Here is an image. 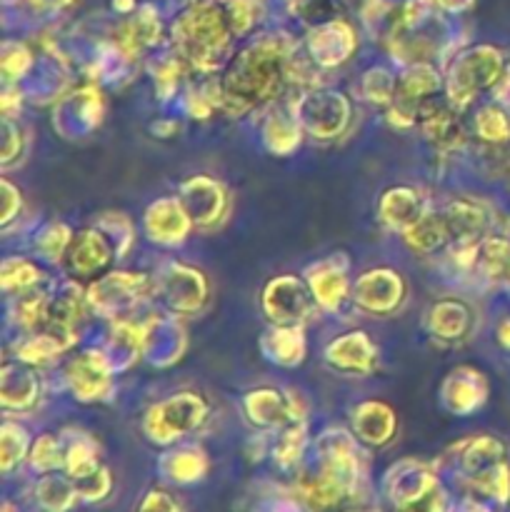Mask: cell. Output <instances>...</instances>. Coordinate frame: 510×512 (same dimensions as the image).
<instances>
[{
  "mask_svg": "<svg viewBox=\"0 0 510 512\" xmlns=\"http://www.w3.org/2000/svg\"><path fill=\"white\" fill-rule=\"evenodd\" d=\"M160 40V18L150 5H143L125 23H120L113 33L115 50L123 58H138L145 50L153 48Z\"/></svg>",
  "mask_w": 510,
  "mask_h": 512,
  "instance_id": "cell-18",
  "label": "cell"
},
{
  "mask_svg": "<svg viewBox=\"0 0 510 512\" xmlns=\"http://www.w3.org/2000/svg\"><path fill=\"white\" fill-rule=\"evenodd\" d=\"M405 283L395 270L375 268L360 275L353 285V300L360 310L373 315H388L403 303Z\"/></svg>",
  "mask_w": 510,
  "mask_h": 512,
  "instance_id": "cell-7",
  "label": "cell"
},
{
  "mask_svg": "<svg viewBox=\"0 0 510 512\" xmlns=\"http://www.w3.org/2000/svg\"><path fill=\"white\" fill-rule=\"evenodd\" d=\"M145 233L158 245H178L188 238L193 220L178 198H160L145 210Z\"/></svg>",
  "mask_w": 510,
  "mask_h": 512,
  "instance_id": "cell-14",
  "label": "cell"
},
{
  "mask_svg": "<svg viewBox=\"0 0 510 512\" xmlns=\"http://www.w3.org/2000/svg\"><path fill=\"white\" fill-rule=\"evenodd\" d=\"M233 35H245L263 13V0H220Z\"/></svg>",
  "mask_w": 510,
  "mask_h": 512,
  "instance_id": "cell-37",
  "label": "cell"
},
{
  "mask_svg": "<svg viewBox=\"0 0 510 512\" xmlns=\"http://www.w3.org/2000/svg\"><path fill=\"white\" fill-rule=\"evenodd\" d=\"M493 95H495V103L503 105L505 110H510V65L505 68L503 78H500L498 85L493 88Z\"/></svg>",
  "mask_w": 510,
  "mask_h": 512,
  "instance_id": "cell-49",
  "label": "cell"
},
{
  "mask_svg": "<svg viewBox=\"0 0 510 512\" xmlns=\"http://www.w3.org/2000/svg\"><path fill=\"white\" fill-rule=\"evenodd\" d=\"M30 465L40 473H50V470L65 465V450L60 448V440L55 435H40L30 445Z\"/></svg>",
  "mask_w": 510,
  "mask_h": 512,
  "instance_id": "cell-38",
  "label": "cell"
},
{
  "mask_svg": "<svg viewBox=\"0 0 510 512\" xmlns=\"http://www.w3.org/2000/svg\"><path fill=\"white\" fill-rule=\"evenodd\" d=\"M20 213V190L10 180H3V225Z\"/></svg>",
  "mask_w": 510,
  "mask_h": 512,
  "instance_id": "cell-46",
  "label": "cell"
},
{
  "mask_svg": "<svg viewBox=\"0 0 510 512\" xmlns=\"http://www.w3.org/2000/svg\"><path fill=\"white\" fill-rule=\"evenodd\" d=\"M113 5L120 13H130V10L135 8V0H113Z\"/></svg>",
  "mask_w": 510,
  "mask_h": 512,
  "instance_id": "cell-52",
  "label": "cell"
},
{
  "mask_svg": "<svg viewBox=\"0 0 510 512\" xmlns=\"http://www.w3.org/2000/svg\"><path fill=\"white\" fill-rule=\"evenodd\" d=\"M20 153H23V130L13 120L3 118V165L20 158Z\"/></svg>",
  "mask_w": 510,
  "mask_h": 512,
  "instance_id": "cell-45",
  "label": "cell"
},
{
  "mask_svg": "<svg viewBox=\"0 0 510 512\" xmlns=\"http://www.w3.org/2000/svg\"><path fill=\"white\" fill-rule=\"evenodd\" d=\"M433 3L440 5V8H445V10H463V8H468L470 0H433Z\"/></svg>",
  "mask_w": 510,
  "mask_h": 512,
  "instance_id": "cell-51",
  "label": "cell"
},
{
  "mask_svg": "<svg viewBox=\"0 0 510 512\" xmlns=\"http://www.w3.org/2000/svg\"><path fill=\"white\" fill-rule=\"evenodd\" d=\"M353 433L355 438L363 440L365 445H380L390 443L395 435V413L388 403L383 400H365L358 408H353Z\"/></svg>",
  "mask_w": 510,
  "mask_h": 512,
  "instance_id": "cell-19",
  "label": "cell"
},
{
  "mask_svg": "<svg viewBox=\"0 0 510 512\" xmlns=\"http://www.w3.org/2000/svg\"><path fill=\"white\" fill-rule=\"evenodd\" d=\"M3 512H13V510H10V505H5V508H3Z\"/></svg>",
  "mask_w": 510,
  "mask_h": 512,
  "instance_id": "cell-54",
  "label": "cell"
},
{
  "mask_svg": "<svg viewBox=\"0 0 510 512\" xmlns=\"http://www.w3.org/2000/svg\"><path fill=\"white\" fill-rule=\"evenodd\" d=\"M138 512H178V505L173 503V498L160 490H153V493L145 495L143 505H140Z\"/></svg>",
  "mask_w": 510,
  "mask_h": 512,
  "instance_id": "cell-47",
  "label": "cell"
},
{
  "mask_svg": "<svg viewBox=\"0 0 510 512\" xmlns=\"http://www.w3.org/2000/svg\"><path fill=\"white\" fill-rule=\"evenodd\" d=\"M505 63L503 53L493 45H475L455 55L445 75V95L453 108H465L483 90H493L503 78Z\"/></svg>",
  "mask_w": 510,
  "mask_h": 512,
  "instance_id": "cell-3",
  "label": "cell"
},
{
  "mask_svg": "<svg viewBox=\"0 0 510 512\" xmlns=\"http://www.w3.org/2000/svg\"><path fill=\"white\" fill-rule=\"evenodd\" d=\"M450 375H453V378L445 380L443 385V398L445 405H448L453 413L468 415L485 403L488 388H485V380L480 378V373H475V370L470 368H460L453 370Z\"/></svg>",
  "mask_w": 510,
  "mask_h": 512,
  "instance_id": "cell-23",
  "label": "cell"
},
{
  "mask_svg": "<svg viewBox=\"0 0 510 512\" xmlns=\"http://www.w3.org/2000/svg\"><path fill=\"white\" fill-rule=\"evenodd\" d=\"M445 510H448V500H445V493L440 490L438 483H433L428 490H423L418 498L400 505V512H445Z\"/></svg>",
  "mask_w": 510,
  "mask_h": 512,
  "instance_id": "cell-44",
  "label": "cell"
},
{
  "mask_svg": "<svg viewBox=\"0 0 510 512\" xmlns=\"http://www.w3.org/2000/svg\"><path fill=\"white\" fill-rule=\"evenodd\" d=\"M308 48L318 68H335L355 50V35L343 20H328L310 33Z\"/></svg>",
  "mask_w": 510,
  "mask_h": 512,
  "instance_id": "cell-17",
  "label": "cell"
},
{
  "mask_svg": "<svg viewBox=\"0 0 510 512\" xmlns=\"http://www.w3.org/2000/svg\"><path fill=\"white\" fill-rule=\"evenodd\" d=\"M260 348H263L265 358L268 360L285 365V368H293V365L303 363L305 358L303 328H300V325H275V328L268 330L265 338L260 340Z\"/></svg>",
  "mask_w": 510,
  "mask_h": 512,
  "instance_id": "cell-25",
  "label": "cell"
},
{
  "mask_svg": "<svg viewBox=\"0 0 510 512\" xmlns=\"http://www.w3.org/2000/svg\"><path fill=\"white\" fill-rule=\"evenodd\" d=\"M65 383L75 398L83 403H95V400L108 398L113 390V368L103 353H83L68 363Z\"/></svg>",
  "mask_w": 510,
  "mask_h": 512,
  "instance_id": "cell-10",
  "label": "cell"
},
{
  "mask_svg": "<svg viewBox=\"0 0 510 512\" xmlns=\"http://www.w3.org/2000/svg\"><path fill=\"white\" fill-rule=\"evenodd\" d=\"M425 325L433 338L443 340V343H458L473 328V310L460 300H438L428 310Z\"/></svg>",
  "mask_w": 510,
  "mask_h": 512,
  "instance_id": "cell-20",
  "label": "cell"
},
{
  "mask_svg": "<svg viewBox=\"0 0 510 512\" xmlns=\"http://www.w3.org/2000/svg\"><path fill=\"white\" fill-rule=\"evenodd\" d=\"M418 125L425 140L438 153H455L465 145V125L460 120L458 108H453L450 103H438L435 98L428 100L418 110Z\"/></svg>",
  "mask_w": 510,
  "mask_h": 512,
  "instance_id": "cell-11",
  "label": "cell"
},
{
  "mask_svg": "<svg viewBox=\"0 0 510 512\" xmlns=\"http://www.w3.org/2000/svg\"><path fill=\"white\" fill-rule=\"evenodd\" d=\"M30 63H33V55L25 45L20 43H5L3 45V75H5V83L10 80H18L28 73Z\"/></svg>",
  "mask_w": 510,
  "mask_h": 512,
  "instance_id": "cell-42",
  "label": "cell"
},
{
  "mask_svg": "<svg viewBox=\"0 0 510 512\" xmlns=\"http://www.w3.org/2000/svg\"><path fill=\"white\" fill-rule=\"evenodd\" d=\"M293 110L303 130H308L313 138L320 140L338 138L350 123L348 98L343 93H335V90H310V93L293 100Z\"/></svg>",
  "mask_w": 510,
  "mask_h": 512,
  "instance_id": "cell-5",
  "label": "cell"
},
{
  "mask_svg": "<svg viewBox=\"0 0 510 512\" xmlns=\"http://www.w3.org/2000/svg\"><path fill=\"white\" fill-rule=\"evenodd\" d=\"M300 138H303V125L295 115L293 103L290 108H275L265 118L263 143L273 155H290L293 150H298Z\"/></svg>",
  "mask_w": 510,
  "mask_h": 512,
  "instance_id": "cell-24",
  "label": "cell"
},
{
  "mask_svg": "<svg viewBox=\"0 0 510 512\" xmlns=\"http://www.w3.org/2000/svg\"><path fill=\"white\" fill-rule=\"evenodd\" d=\"M308 290L320 308L333 313V310H338L340 305L345 303V298H348L350 293L345 268H338L333 260L313 265V268L308 270Z\"/></svg>",
  "mask_w": 510,
  "mask_h": 512,
  "instance_id": "cell-21",
  "label": "cell"
},
{
  "mask_svg": "<svg viewBox=\"0 0 510 512\" xmlns=\"http://www.w3.org/2000/svg\"><path fill=\"white\" fill-rule=\"evenodd\" d=\"M3 290L5 293H10V290H15V293H25V290H33L35 285L43 280V273H40V268L35 263H30V260L25 258H8L3 263Z\"/></svg>",
  "mask_w": 510,
  "mask_h": 512,
  "instance_id": "cell-34",
  "label": "cell"
},
{
  "mask_svg": "<svg viewBox=\"0 0 510 512\" xmlns=\"http://www.w3.org/2000/svg\"><path fill=\"white\" fill-rule=\"evenodd\" d=\"M98 468V448H95L88 435L78 433V438L70 440L68 448H65V470H68L70 478L80 480L85 475L95 473Z\"/></svg>",
  "mask_w": 510,
  "mask_h": 512,
  "instance_id": "cell-29",
  "label": "cell"
},
{
  "mask_svg": "<svg viewBox=\"0 0 510 512\" xmlns=\"http://www.w3.org/2000/svg\"><path fill=\"white\" fill-rule=\"evenodd\" d=\"M178 200L198 228H213L215 223L223 220L225 208H228V195H225L223 185L215 183L208 175H195V178L185 180L180 185Z\"/></svg>",
  "mask_w": 510,
  "mask_h": 512,
  "instance_id": "cell-8",
  "label": "cell"
},
{
  "mask_svg": "<svg viewBox=\"0 0 510 512\" xmlns=\"http://www.w3.org/2000/svg\"><path fill=\"white\" fill-rule=\"evenodd\" d=\"M395 83H398V78L390 75L385 68H370L360 80V93L370 103L390 105L395 98Z\"/></svg>",
  "mask_w": 510,
  "mask_h": 512,
  "instance_id": "cell-36",
  "label": "cell"
},
{
  "mask_svg": "<svg viewBox=\"0 0 510 512\" xmlns=\"http://www.w3.org/2000/svg\"><path fill=\"white\" fill-rule=\"evenodd\" d=\"M243 408L250 423L263 430H283L303 420L298 400L273 388L250 390L243 400Z\"/></svg>",
  "mask_w": 510,
  "mask_h": 512,
  "instance_id": "cell-9",
  "label": "cell"
},
{
  "mask_svg": "<svg viewBox=\"0 0 510 512\" xmlns=\"http://www.w3.org/2000/svg\"><path fill=\"white\" fill-rule=\"evenodd\" d=\"M470 485L475 490H480L488 498L498 500V503H508L510 500V465L508 460L498 465H490V468L480 470L478 475L468 478Z\"/></svg>",
  "mask_w": 510,
  "mask_h": 512,
  "instance_id": "cell-32",
  "label": "cell"
},
{
  "mask_svg": "<svg viewBox=\"0 0 510 512\" xmlns=\"http://www.w3.org/2000/svg\"><path fill=\"white\" fill-rule=\"evenodd\" d=\"M443 218L453 243H480L488 238V230L493 225V213L488 205L473 198H458L448 203Z\"/></svg>",
  "mask_w": 510,
  "mask_h": 512,
  "instance_id": "cell-13",
  "label": "cell"
},
{
  "mask_svg": "<svg viewBox=\"0 0 510 512\" xmlns=\"http://www.w3.org/2000/svg\"><path fill=\"white\" fill-rule=\"evenodd\" d=\"M233 38L228 15L218 0L193 3L175 18L170 28L175 55H180L188 68L203 75H213L223 68Z\"/></svg>",
  "mask_w": 510,
  "mask_h": 512,
  "instance_id": "cell-2",
  "label": "cell"
},
{
  "mask_svg": "<svg viewBox=\"0 0 510 512\" xmlns=\"http://www.w3.org/2000/svg\"><path fill=\"white\" fill-rule=\"evenodd\" d=\"M425 213L423 198H420L418 190L413 188H390L385 190L383 198L378 203V215L390 230H398V233H405L420 215Z\"/></svg>",
  "mask_w": 510,
  "mask_h": 512,
  "instance_id": "cell-22",
  "label": "cell"
},
{
  "mask_svg": "<svg viewBox=\"0 0 510 512\" xmlns=\"http://www.w3.org/2000/svg\"><path fill=\"white\" fill-rule=\"evenodd\" d=\"M403 238H405V243H408L410 250L430 255L448 243L450 233H448V225H445L443 213L438 215V213H428V210H425V213L420 215V218L415 220L408 230H405Z\"/></svg>",
  "mask_w": 510,
  "mask_h": 512,
  "instance_id": "cell-26",
  "label": "cell"
},
{
  "mask_svg": "<svg viewBox=\"0 0 510 512\" xmlns=\"http://www.w3.org/2000/svg\"><path fill=\"white\" fill-rule=\"evenodd\" d=\"M498 340H500V345H503V348L510 350V318H505L503 323L498 325Z\"/></svg>",
  "mask_w": 510,
  "mask_h": 512,
  "instance_id": "cell-50",
  "label": "cell"
},
{
  "mask_svg": "<svg viewBox=\"0 0 510 512\" xmlns=\"http://www.w3.org/2000/svg\"><path fill=\"white\" fill-rule=\"evenodd\" d=\"M0 443H3V470L8 473L25 458V453L30 450V440L18 423H3Z\"/></svg>",
  "mask_w": 510,
  "mask_h": 512,
  "instance_id": "cell-39",
  "label": "cell"
},
{
  "mask_svg": "<svg viewBox=\"0 0 510 512\" xmlns=\"http://www.w3.org/2000/svg\"><path fill=\"white\" fill-rule=\"evenodd\" d=\"M73 240V233H70L68 225L63 223H50L48 228L40 233L38 238V250L50 260H60L68 253V245Z\"/></svg>",
  "mask_w": 510,
  "mask_h": 512,
  "instance_id": "cell-41",
  "label": "cell"
},
{
  "mask_svg": "<svg viewBox=\"0 0 510 512\" xmlns=\"http://www.w3.org/2000/svg\"><path fill=\"white\" fill-rule=\"evenodd\" d=\"M208 418V403L198 393H175L145 413L143 430L153 443L170 445Z\"/></svg>",
  "mask_w": 510,
  "mask_h": 512,
  "instance_id": "cell-4",
  "label": "cell"
},
{
  "mask_svg": "<svg viewBox=\"0 0 510 512\" xmlns=\"http://www.w3.org/2000/svg\"><path fill=\"white\" fill-rule=\"evenodd\" d=\"M185 68H188V65L183 63V58H180V55L158 60V65L153 68V80H155V90L160 93V98H170V95L175 93V88H178Z\"/></svg>",
  "mask_w": 510,
  "mask_h": 512,
  "instance_id": "cell-40",
  "label": "cell"
},
{
  "mask_svg": "<svg viewBox=\"0 0 510 512\" xmlns=\"http://www.w3.org/2000/svg\"><path fill=\"white\" fill-rule=\"evenodd\" d=\"M475 135L488 145H503L510 140V115L503 105H483L473 120Z\"/></svg>",
  "mask_w": 510,
  "mask_h": 512,
  "instance_id": "cell-28",
  "label": "cell"
},
{
  "mask_svg": "<svg viewBox=\"0 0 510 512\" xmlns=\"http://www.w3.org/2000/svg\"><path fill=\"white\" fill-rule=\"evenodd\" d=\"M205 468V455L200 450H178V453H170L163 460V470L173 483H195L198 478H203Z\"/></svg>",
  "mask_w": 510,
  "mask_h": 512,
  "instance_id": "cell-30",
  "label": "cell"
},
{
  "mask_svg": "<svg viewBox=\"0 0 510 512\" xmlns=\"http://www.w3.org/2000/svg\"><path fill=\"white\" fill-rule=\"evenodd\" d=\"M463 512H490V510L483 508V505H478V503H468V508H465Z\"/></svg>",
  "mask_w": 510,
  "mask_h": 512,
  "instance_id": "cell-53",
  "label": "cell"
},
{
  "mask_svg": "<svg viewBox=\"0 0 510 512\" xmlns=\"http://www.w3.org/2000/svg\"><path fill=\"white\" fill-rule=\"evenodd\" d=\"M110 258H113V245L103 230L95 228L73 235L63 260L73 278H93L110 263Z\"/></svg>",
  "mask_w": 510,
  "mask_h": 512,
  "instance_id": "cell-12",
  "label": "cell"
},
{
  "mask_svg": "<svg viewBox=\"0 0 510 512\" xmlns=\"http://www.w3.org/2000/svg\"><path fill=\"white\" fill-rule=\"evenodd\" d=\"M70 345L65 340H60L58 335L50 333H30L23 343L15 345V353L25 363H45V360L55 358L58 353L68 350Z\"/></svg>",
  "mask_w": 510,
  "mask_h": 512,
  "instance_id": "cell-31",
  "label": "cell"
},
{
  "mask_svg": "<svg viewBox=\"0 0 510 512\" xmlns=\"http://www.w3.org/2000/svg\"><path fill=\"white\" fill-rule=\"evenodd\" d=\"M75 488H78V495L83 500H103L105 495L110 493V473L105 468H98L95 473L85 475V478L73 480Z\"/></svg>",
  "mask_w": 510,
  "mask_h": 512,
  "instance_id": "cell-43",
  "label": "cell"
},
{
  "mask_svg": "<svg viewBox=\"0 0 510 512\" xmlns=\"http://www.w3.org/2000/svg\"><path fill=\"white\" fill-rule=\"evenodd\" d=\"M305 448V423L288 425V428L280 430V438L273 448V458L280 468H293L295 463L300 460Z\"/></svg>",
  "mask_w": 510,
  "mask_h": 512,
  "instance_id": "cell-35",
  "label": "cell"
},
{
  "mask_svg": "<svg viewBox=\"0 0 510 512\" xmlns=\"http://www.w3.org/2000/svg\"><path fill=\"white\" fill-rule=\"evenodd\" d=\"M475 270L490 283L510 285V240L483 238L478 245Z\"/></svg>",
  "mask_w": 510,
  "mask_h": 512,
  "instance_id": "cell-27",
  "label": "cell"
},
{
  "mask_svg": "<svg viewBox=\"0 0 510 512\" xmlns=\"http://www.w3.org/2000/svg\"><path fill=\"white\" fill-rule=\"evenodd\" d=\"M158 288L163 290V298L175 313H195L205 303L208 285L203 275L185 265H168V270L160 278Z\"/></svg>",
  "mask_w": 510,
  "mask_h": 512,
  "instance_id": "cell-15",
  "label": "cell"
},
{
  "mask_svg": "<svg viewBox=\"0 0 510 512\" xmlns=\"http://www.w3.org/2000/svg\"><path fill=\"white\" fill-rule=\"evenodd\" d=\"M263 310L275 325H303L313 310V295L300 280L283 275L265 285Z\"/></svg>",
  "mask_w": 510,
  "mask_h": 512,
  "instance_id": "cell-6",
  "label": "cell"
},
{
  "mask_svg": "<svg viewBox=\"0 0 510 512\" xmlns=\"http://www.w3.org/2000/svg\"><path fill=\"white\" fill-rule=\"evenodd\" d=\"M13 105L20 110V90H18V83H15V85L5 83V90H3V118H5V120L13 118Z\"/></svg>",
  "mask_w": 510,
  "mask_h": 512,
  "instance_id": "cell-48",
  "label": "cell"
},
{
  "mask_svg": "<svg viewBox=\"0 0 510 512\" xmlns=\"http://www.w3.org/2000/svg\"><path fill=\"white\" fill-rule=\"evenodd\" d=\"M298 45L285 33L260 35L223 65L218 78V110L240 118L278 103L290 83L288 65Z\"/></svg>",
  "mask_w": 510,
  "mask_h": 512,
  "instance_id": "cell-1",
  "label": "cell"
},
{
  "mask_svg": "<svg viewBox=\"0 0 510 512\" xmlns=\"http://www.w3.org/2000/svg\"><path fill=\"white\" fill-rule=\"evenodd\" d=\"M35 495H38L40 505L50 512H63L65 508L73 505L75 498H80L75 485H70L63 478H55V475H48V478L40 480L38 488H35Z\"/></svg>",
  "mask_w": 510,
  "mask_h": 512,
  "instance_id": "cell-33",
  "label": "cell"
},
{
  "mask_svg": "<svg viewBox=\"0 0 510 512\" xmlns=\"http://www.w3.org/2000/svg\"><path fill=\"white\" fill-rule=\"evenodd\" d=\"M325 360L330 363V368L340 370V373L368 375L378 365V348L370 343L368 335L355 330V333H345L343 338H335L325 348Z\"/></svg>",
  "mask_w": 510,
  "mask_h": 512,
  "instance_id": "cell-16",
  "label": "cell"
}]
</instances>
